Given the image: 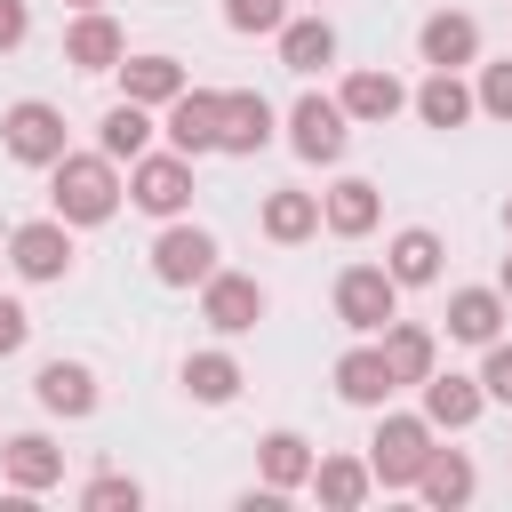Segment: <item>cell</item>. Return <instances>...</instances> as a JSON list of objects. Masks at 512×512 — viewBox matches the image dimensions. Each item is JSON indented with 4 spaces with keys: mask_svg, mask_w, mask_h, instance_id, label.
Segmentation results:
<instances>
[{
    "mask_svg": "<svg viewBox=\"0 0 512 512\" xmlns=\"http://www.w3.org/2000/svg\"><path fill=\"white\" fill-rule=\"evenodd\" d=\"M120 160L96 144V152H64L56 168H48V208L64 216V224H104L112 208H120Z\"/></svg>",
    "mask_w": 512,
    "mask_h": 512,
    "instance_id": "cell-1",
    "label": "cell"
},
{
    "mask_svg": "<svg viewBox=\"0 0 512 512\" xmlns=\"http://www.w3.org/2000/svg\"><path fill=\"white\" fill-rule=\"evenodd\" d=\"M336 320H344L352 336H384V328L400 320V280H392V264H344V272H336Z\"/></svg>",
    "mask_w": 512,
    "mask_h": 512,
    "instance_id": "cell-2",
    "label": "cell"
},
{
    "mask_svg": "<svg viewBox=\"0 0 512 512\" xmlns=\"http://www.w3.org/2000/svg\"><path fill=\"white\" fill-rule=\"evenodd\" d=\"M424 456H432V416H424V408H416V416H392V408H384V424H376V440H368L376 488H416Z\"/></svg>",
    "mask_w": 512,
    "mask_h": 512,
    "instance_id": "cell-3",
    "label": "cell"
},
{
    "mask_svg": "<svg viewBox=\"0 0 512 512\" xmlns=\"http://www.w3.org/2000/svg\"><path fill=\"white\" fill-rule=\"evenodd\" d=\"M288 144H296V160H312V168H328V160H344V144H352V112L336 104V96H296L288 104Z\"/></svg>",
    "mask_w": 512,
    "mask_h": 512,
    "instance_id": "cell-4",
    "label": "cell"
},
{
    "mask_svg": "<svg viewBox=\"0 0 512 512\" xmlns=\"http://www.w3.org/2000/svg\"><path fill=\"white\" fill-rule=\"evenodd\" d=\"M0 144H8V160H24V168H56V160L72 152V144H64V112H56V104H40V96L8 104Z\"/></svg>",
    "mask_w": 512,
    "mask_h": 512,
    "instance_id": "cell-5",
    "label": "cell"
},
{
    "mask_svg": "<svg viewBox=\"0 0 512 512\" xmlns=\"http://www.w3.org/2000/svg\"><path fill=\"white\" fill-rule=\"evenodd\" d=\"M128 200L144 216H184L192 208V160L184 152H136L128 160Z\"/></svg>",
    "mask_w": 512,
    "mask_h": 512,
    "instance_id": "cell-6",
    "label": "cell"
},
{
    "mask_svg": "<svg viewBox=\"0 0 512 512\" xmlns=\"http://www.w3.org/2000/svg\"><path fill=\"white\" fill-rule=\"evenodd\" d=\"M200 320H208L216 336H248V328L264 320V280H256V272H224V264H216V272L200 280Z\"/></svg>",
    "mask_w": 512,
    "mask_h": 512,
    "instance_id": "cell-7",
    "label": "cell"
},
{
    "mask_svg": "<svg viewBox=\"0 0 512 512\" xmlns=\"http://www.w3.org/2000/svg\"><path fill=\"white\" fill-rule=\"evenodd\" d=\"M208 272H216V240H208L200 224L168 216V232L152 240V280H160V288H200Z\"/></svg>",
    "mask_w": 512,
    "mask_h": 512,
    "instance_id": "cell-8",
    "label": "cell"
},
{
    "mask_svg": "<svg viewBox=\"0 0 512 512\" xmlns=\"http://www.w3.org/2000/svg\"><path fill=\"white\" fill-rule=\"evenodd\" d=\"M8 264H16L24 280H64V272H72V224H64V216L16 224V232H8Z\"/></svg>",
    "mask_w": 512,
    "mask_h": 512,
    "instance_id": "cell-9",
    "label": "cell"
},
{
    "mask_svg": "<svg viewBox=\"0 0 512 512\" xmlns=\"http://www.w3.org/2000/svg\"><path fill=\"white\" fill-rule=\"evenodd\" d=\"M168 120V152H184V160H200V152H216V128H224V88H184L176 104H160Z\"/></svg>",
    "mask_w": 512,
    "mask_h": 512,
    "instance_id": "cell-10",
    "label": "cell"
},
{
    "mask_svg": "<svg viewBox=\"0 0 512 512\" xmlns=\"http://www.w3.org/2000/svg\"><path fill=\"white\" fill-rule=\"evenodd\" d=\"M0 472H8L16 496H40V488L64 480V448L48 432H16V440H0Z\"/></svg>",
    "mask_w": 512,
    "mask_h": 512,
    "instance_id": "cell-11",
    "label": "cell"
},
{
    "mask_svg": "<svg viewBox=\"0 0 512 512\" xmlns=\"http://www.w3.org/2000/svg\"><path fill=\"white\" fill-rule=\"evenodd\" d=\"M120 56H128V32H120L104 8H80L72 32H64V64H80V72H120Z\"/></svg>",
    "mask_w": 512,
    "mask_h": 512,
    "instance_id": "cell-12",
    "label": "cell"
},
{
    "mask_svg": "<svg viewBox=\"0 0 512 512\" xmlns=\"http://www.w3.org/2000/svg\"><path fill=\"white\" fill-rule=\"evenodd\" d=\"M272 128H280V112L256 96V88H224V128H216V152H264L272 144Z\"/></svg>",
    "mask_w": 512,
    "mask_h": 512,
    "instance_id": "cell-13",
    "label": "cell"
},
{
    "mask_svg": "<svg viewBox=\"0 0 512 512\" xmlns=\"http://www.w3.org/2000/svg\"><path fill=\"white\" fill-rule=\"evenodd\" d=\"M32 392H40V408H48V416H96V400H104L88 360H40Z\"/></svg>",
    "mask_w": 512,
    "mask_h": 512,
    "instance_id": "cell-14",
    "label": "cell"
},
{
    "mask_svg": "<svg viewBox=\"0 0 512 512\" xmlns=\"http://www.w3.org/2000/svg\"><path fill=\"white\" fill-rule=\"evenodd\" d=\"M416 392H424V416H432V432H464V424H480V408H488L480 376H456V368H448V376L432 368Z\"/></svg>",
    "mask_w": 512,
    "mask_h": 512,
    "instance_id": "cell-15",
    "label": "cell"
},
{
    "mask_svg": "<svg viewBox=\"0 0 512 512\" xmlns=\"http://www.w3.org/2000/svg\"><path fill=\"white\" fill-rule=\"evenodd\" d=\"M336 392H344L352 408H384V400L400 392V376H392L384 344H352V352L336 360Z\"/></svg>",
    "mask_w": 512,
    "mask_h": 512,
    "instance_id": "cell-16",
    "label": "cell"
},
{
    "mask_svg": "<svg viewBox=\"0 0 512 512\" xmlns=\"http://www.w3.org/2000/svg\"><path fill=\"white\" fill-rule=\"evenodd\" d=\"M376 216H384V200H376V184H368V176H344V184H328V192H320V224H328L336 240L376 232Z\"/></svg>",
    "mask_w": 512,
    "mask_h": 512,
    "instance_id": "cell-17",
    "label": "cell"
},
{
    "mask_svg": "<svg viewBox=\"0 0 512 512\" xmlns=\"http://www.w3.org/2000/svg\"><path fill=\"white\" fill-rule=\"evenodd\" d=\"M504 312H512V304H504V288H456V296H448V336L488 352V344L504 336Z\"/></svg>",
    "mask_w": 512,
    "mask_h": 512,
    "instance_id": "cell-18",
    "label": "cell"
},
{
    "mask_svg": "<svg viewBox=\"0 0 512 512\" xmlns=\"http://www.w3.org/2000/svg\"><path fill=\"white\" fill-rule=\"evenodd\" d=\"M472 488H480V472H472V456H464V448H432V456H424V472H416V496H424L432 512L472 504Z\"/></svg>",
    "mask_w": 512,
    "mask_h": 512,
    "instance_id": "cell-19",
    "label": "cell"
},
{
    "mask_svg": "<svg viewBox=\"0 0 512 512\" xmlns=\"http://www.w3.org/2000/svg\"><path fill=\"white\" fill-rule=\"evenodd\" d=\"M408 104H416V120H424V128H464V120L480 112V96H472L448 64H432V72H424V88H416Z\"/></svg>",
    "mask_w": 512,
    "mask_h": 512,
    "instance_id": "cell-20",
    "label": "cell"
},
{
    "mask_svg": "<svg viewBox=\"0 0 512 512\" xmlns=\"http://www.w3.org/2000/svg\"><path fill=\"white\" fill-rule=\"evenodd\" d=\"M416 48H424V64H472L480 56V24L464 16V8H440V16H424V32H416Z\"/></svg>",
    "mask_w": 512,
    "mask_h": 512,
    "instance_id": "cell-21",
    "label": "cell"
},
{
    "mask_svg": "<svg viewBox=\"0 0 512 512\" xmlns=\"http://www.w3.org/2000/svg\"><path fill=\"white\" fill-rule=\"evenodd\" d=\"M192 80H184V64L176 56H120V96L128 104H176Z\"/></svg>",
    "mask_w": 512,
    "mask_h": 512,
    "instance_id": "cell-22",
    "label": "cell"
},
{
    "mask_svg": "<svg viewBox=\"0 0 512 512\" xmlns=\"http://www.w3.org/2000/svg\"><path fill=\"white\" fill-rule=\"evenodd\" d=\"M264 240H280V248H296V240H312L320 232V192H296V184H280V192H264Z\"/></svg>",
    "mask_w": 512,
    "mask_h": 512,
    "instance_id": "cell-23",
    "label": "cell"
},
{
    "mask_svg": "<svg viewBox=\"0 0 512 512\" xmlns=\"http://www.w3.org/2000/svg\"><path fill=\"white\" fill-rule=\"evenodd\" d=\"M328 512H352V504H368V488H376V472H368V456H320L312 464V480H304Z\"/></svg>",
    "mask_w": 512,
    "mask_h": 512,
    "instance_id": "cell-24",
    "label": "cell"
},
{
    "mask_svg": "<svg viewBox=\"0 0 512 512\" xmlns=\"http://www.w3.org/2000/svg\"><path fill=\"white\" fill-rule=\"evenodd\" d=\"M272 40H280V64H288V72H320V64H336V24H328V16H288Z\"/></svg>",
    "mask_w": 512,
    "mask_h": 512,
    "instance_id": "cell-25",
    "label": "cell"
},
{
    "mask_svg": "<svg viewBox=\"0 0 512 512\" xmlns=\"http://www.w3.org/2000/svg\"><path fill=\"white\" fill-rule=\"evenodd\" d=\"M336 104H344L352 120H368V128H384V120H392V112L408 104V88H400L392 72H352V80L336 88Z\"/></svg>",
    "mask_w": 512,
    "mask_h": 512,
    "instance_id": "cell-26",
    "label": "cell"
},
{
    "mask_svg": "<svg viewBox=\"0 0 512 512\" xmlns=\"http://www.w3.org/2000/svg\"><path fill=\"white\" fill-rule=\"evenodd\" d=\"M376 344H384V360H392L400 384H424V376L440 368V344H432V328H416V320H392Z\"/></svg>",
    "mask_w": 512,
    "mask_h": 512,
    "instance_id": "cell-27",
    "label": "cell"
},
{
    "mask_svg": "<svg viewBox=\"0 0 512 512\" xmlns=\"http://www.w3.org/2000/svg\"><path fill=\"white\" fill-rule=\"evenodd\" d=\"M256 464H264V480H272V488H304L320 456H312V440H304V432H264V440H256Z\"/></svg>",
    "mask_w": 512,
    "mask_h": 512,
    "instance_id": "cell-28",
    "label": "cell"
},
{
    "mask_svg": "<svg viewBox=\"0 0 512 512\" xmlns=\"http://www.w3.org/2000/svg\"><path fill=\"white\" fill-rule=\"evenodd\" d=\"M384 264H392V280H400V288H424V280H440V232L408 224V232L384 248Z\"/></svg>",
    "mask_w": 512,
    "mask_h": 512,
    "instance_id": "cell-29",
    "label": "cell"
},
{
    "mask_svg": "<svg viewBox=\"0 0 512 512\" xmlns=\"http://www.w3.org/2000/svg\"><path fill=\"white\" fill-rule=\"evenodd\" d=\"M240 384H248V376H240V360H232V352H192V360H184V392H192L200 408H224Z\"/></svg>",
    "mask_w": 512,
    "mask_h": 512,
    "instance_id": "cell-30",
    "label": "cell"
},
{
    "mask_svg": "<svg viewBox=\"0 0 512 512\" xmlns=\"http://www.w3.org/2000/svg\"><path fill=\"white\" fill-rule=\"evenodd\" d=\"M96 144H104L112 160H136V152L152 144V104H128V96H120V104L96 120Z\"/></svg>",
    "mask_w": 512,
    "mask_h": 512,
    "instance_id": "cell-31",
    "label": "cell"
},
{
    "mask_svg": "<svg viewBox=\"0 0 512 512\" xmlns=\"http://www.w3.org/2000/svg\"><path fill=\"white\" fill-rule=\"evenodd\" d=\"M80 504H88V512H136V504H144V488H136L128 472H96V480L80 488Z\"/></svg>",
    "mask_w": 512,
    "mask_h": 512,
    "instance_id": "cell-32",
    "label": "cell"
},
{
    "mask_svg": "<svg viewBox=\"0 0 512 512\" xmlns=\"http://www.w3.org/2000/svg\"><path fill=\"white\" fill-rule=\"evenodd\" d=\"M224 24L232 32H280L288 24V0H224Z\"/></svg>",
    "mask_w": 512,
    "mask_h": 512,
    "instance_id": "cell-33",
    "label": "cell"
},
{
    "mask_svg": "<svg viewBox=\"0 0 512 512\" xmlns=\"http://www.w3.org/2000/svg\"><path fill=\"white\" fill-rule=\"evenodd\" d=\"M472 96H480L488 120H512V56H504V64H480V88H472Z\"/></svg>",
    "mask_w": 512,
    "mask_h": 512,
    "instance_id": "cell-34",
    "label": "cell"
},
{
    "mask_svg": "<svg viewBox=\"0 0 512 512\" xmlns=\"http://www.w3.org/2000/svg\"><path fill=\"white\" fill-rule=\"evenodd\" d=\"M480 392L512 408V344H504V336H496V344H488V360H480Z\"/></svg>",
    "mask_w": 512,
    "mask_h": 512,
    "instance_id": "cell-35",
    "label": "cell"
},
{
    "mask_svg": "<svg viewBox=\"0 0 512 512\" xmlns=\"http://www.w3.org/2000/svg\"><path fill=\"white\" fill-rule=\"evenodd\" d=\"M24 336H32V312H24L16 296H0V360H8V352H16Z\"/></svg>",
    "mask_w": 512,
    "mask_h": 512,
    "instance_id": "cell-36",
    "label": "cell"
},
{
    "mask_svg": "<svg viewBox=\"0 0 512 512\" xmlns=\"http://www.w3.org/2000/svg\"><path fill=\"white\" fill-rule=\"evenodd\" d=\"M24 32H32L24 0H0V56H8V48H24Z\"/></svg>",
    "mask_w": 512,
    "mask_h": 512,
    "instance_id": "cell-37",
    "label": "cell"
},
{
    "mask_svg": "<svg viewBox=\"0 0 512 512\" xmlns=\"http://www.w3.org/2000/svg\"><path fill=\"white\" fill-rule=\"evenodd\" d=\"M496 288H504V304H512V256H504V272H496Z\"/></svg>",
    "mask_w": 512,
    "mask_h": 512,
    "instance_id": "cell-38",
    "label": "cell"
},
{
    "mask_svg": "<svg viewBox=\"0 0 512 512\" xmlns=\"http://www.w3.org/2000/svg\"><path fill=\"white\" fill-rule=\"evenodd\" d=\"M72 8H104V0H72Z\"/></svg>",
    "mask_w": 512,
    "mask_h": 512,
    "instance_id": "cell-39",
    "label": "cell"
},
{
    "mask_svg": "<svg viewBox=\"0 0 512 512\" xmlns=\"http://www.w3.org/2000/svg\"><path fill=\"white\" fill-rule=\"evenodd\" d=\"M504 224H512V200H504Z\"/></svg>",
    "mask_w": 512,
    "mask_h": 512,
    "instance_id": "cell-40",
    "label": "cell"
}]
</instances>
